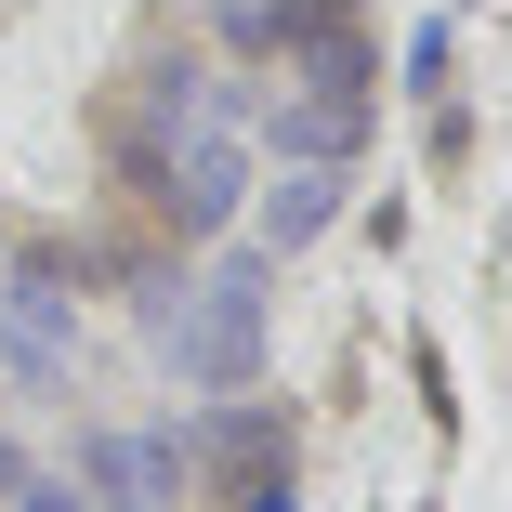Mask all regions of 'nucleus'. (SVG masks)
<instances>
[{"instance_id":"obj_7","label":"nucleus","mask_w":512,"mask_h":512,"mask_svg":"<svg viewBox=\"0 0 512 512\" xmlns=\"http://www.w3.org/2000/svg\"><path fill=\"white\" fill-rule=\"evenodd\" d=\"M407 92H421V106H447V27L407 40Z\"/></svg>"},{"instance_id":"obj_9","label":"nucleus","mask_w":512,"mask_h":512,"mask_svg":"<svg viewBox=\"0 0 512 512\" xmlns=\"http://www.w3.org/2000/svg\"><path fill=\"white\" fill-rule=\"evenodd\" d=\"M237 512H302V499H289V460H276V473H250V486H237Z\"/></svg>"},{"instance_id":"obj_8","label":"nucleus","mask_w":512,"mask_h":512,"mask_svg":"<svg viewBox=\"0 0 512 512\" xmlns=\"http://www.w3.org/2000/svg\"><path fill=\"white\" fill-rule=\"evenodd\" d=\"M14 512H92V499H79V473H27V486H14Z\"/></svg>"},{"instance_id":"obj_1","label":"nucleus","mask_w":512,"mask_h":512,"mask_svg":"<svg viewBox=\"0 0 512 512\" xmlns=\"http://www.w3.org/2000/svg\"><path fill=\"white\" fill-rule=\"evenodd\" d=\"M145 342H158V368L184 394H250L263 381V342H276V263L237 237L224 263H197L158 316H145Z\"/></svg>"},{"instance_id":"obj_4","label":"nucleus","mask_w":512,"mask_h":512,"mask_svg":"<svg viewBox=\"0 0 512 512\" xmlns=\"http://www.w3.org/2000/svg\"><path fill=\"white\" fill-rule=\"evenodd\" d=\"M342 211H355V171H342V158H289L276 184H250V211H237V224H250L263 263H289V250H316Z\"/></svg>"},{"instance_id":"obj_6","label":"nucleus","mask_w":512,"mask_h":512,"mask_svg":"<svg viewBox=\"0 0 512 512\" xmlns=\"http://www.w3.org/2000/svg\"><path fill=\"white\" fill-rule=\"evenodd\" d=\"M368 132H381V92H289L276 79V106L250 119V145H276V158H368Z\"/></svg>"},{"instance_id":"obj_2","label":"nucleus","mask_w":512,"mask_h":512,"mask_svg":"<svg viewBox=\"0 0 512 512\" xmlns=\"http://www.w3.org/2000/svg\"><path fill=\"white\" fill-rule=\"evenodd\" d=\"M66 473H79V499L92 512H184L197 486H184V447H171V421L145 434V421H92L79 447H66Z\"/></svg>"},{"instance_id":"obj_10","label":"nucleus","mask_w":512,"mask_h":512,"mask_svg":"<svg viewBox=\"0 0 512 512\" xmlns=\"http://www.w3.org/2000/svg\"><path fill=\"white\" fill-rule=\"evenodd\" d=\"M0 250H14V224H0Z\"/></svg>"},{"instance_id":"obj_3","label":"nucleus","mask_w":512,"mask_h":512,"mask_svg":"<svg viewBox=\"0 0 512 512\" xmlns=\"http://www.w3.org/2000/svg\"><path fill=\"white\" fill-rule=\"evenodd\" d=\"M171 447H184V486L237 499L250 473H276V460H289V421H276L263 394H197L184 421H171Z\"/></svg>"},{"instance_id":"obj_5","label":"nucleus","mask_w":512,"mask_h":512,"mask_svg":"<svg viewBox=\"0 0 512 512\" xmlns=\"http://www.w3.org/2000/svg\"><path fill=\"white\" fill-rule=\"evenodd\" d=\"M0 329L79 355V250H53V237H14V250H0Z\"/></svg>"}]
</instances>
